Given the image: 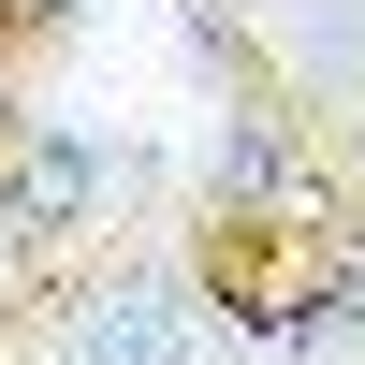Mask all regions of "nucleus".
<instances>
[{
  "label": "nucleus",
  "mask_w": 365,
  "mask_h": 365,
  "mask_svg": "<svg viewBox=\"0 0 365 365\" xmlns=\"http://www.w3.org/2000/svg\"><path fill=\"white\" fill-rule=\"evenodd\" d=\"M15 249H29V234H15V205H0V278H15Z\"/></svg>",
  "instance_id": "obj_4"
},
{
  "label": "nucleus",
  "mask_w": 365,
  "mask_h": 365,
  "mask_svg": "<svg viewBox=\"0 0 365 365\" xmlns=\"http://www.w3.org/2000/svg\"><path fill=\"white\" fill-rule=\"evenodd\" d=\"M351 263H365V234H351Z\"/></svg>",
  "instance_id": "obj_5"
},
{
  "label": "nucleus",
  "mask_w": 365,
  "mask_h": 365,
  "mask_svg": "<svg viewBox=\"0 0 365 365\" xmlns=\"http://www.w3.org/2000/svg\"><path fill=\"white\" fill-rule=\"evenodd\" d=\"M190 175H205V190L234 205V220H278V205L307 190V161H292V132H278L263 103H220V117H205V146H190Z\"/></svg>",
  "instance_id": "obj_3"
},
{
  "label": "nucleus",
  "mask_w": 365,
  "mask_h": 365,
  "mask_svg": "<svg viewBox=\"0 0 365 365\" xmlns=\"http://www.w3.org/2000/svg\"><path fill=\"white\" fill-rule=\"evenodd\" d=\"M44 365H205V307L161 278V263H132V278H103V292L58 307V351Z\"/></svg>",
  "instance_id": "obj_1"
},
{
  "label": "nucleus",
  "mask_w": 365,
  "mask_h": 365,
  "mask_svg": "<svg viewBox=\"0 0 365 365\" xmlns=\"http://www.w3.org/2000/svg\"><path fill=\"white\" fill-rule=\"evenodd\" d=\"M132 146H88L73 132V117H29V132H15V161H0V205H15V234H73L88 220V205H103V190H132Z\"/></svg>",
  "instance_id": "obj_2"
}]
</instances>
